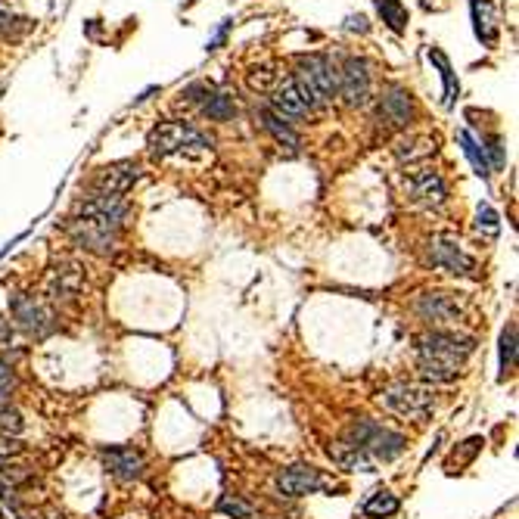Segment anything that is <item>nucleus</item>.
I'll return each mask as SVG.
<instances>
[{
	"mask_svg": "<svg viewBox=\"0 0 519 519\" xmlns=\"http://www.w3.org/2000/svg\"><path fill=\"white\" fill-rule=\"evenodd\" d=\"M128 218V202L125 196L113 193H93L87 190V196L78 202L75 215L65 224V233L72 237V243L82 246L87 252L106 255L119 240L122 228Z\"/></svg>",
	"mask_w": 519,
	"mask_h": 519,
	"instance_id": "f257e3e1",
	"label": "nucleus"
},
{
	"mask_svg": "<svg viewBox=\"0 0 519 519\" xmlns=\"http://www.w3.org/2000/svg\"><path fill=\"white\" fill-rule=\"evenodd\" d=\"M476 352V339L455 330H433L416 342V374L423 383H451L460 377L466 357Z\"/></svg>",
	"mask_w": 519,
	"mask_h": 519,
	"instance_id": "f03ea898",
	"label": "nucleus"
},
{
	"mask_svg": "<svg viewBox=\"0 0 519 519\" xmlns=\"http://www.w3.org/2000/svg\"><path fill=\"white\" fill-rule=\"evenodd\" d=\"M336 65L320 54L311 56H299L296 60V75H292V84L302 93L305 106L308 109H324L336 100Z\"/></svg>",
	"mask_w": 519,
	"mask_h": 519,
	"instance_id": "7ed1b4c3",
	"label": "nucleus"
},
{
	"mask_svg": "<svg viewBox=\"0 0 519 519\" xmlns=\"http://www.w3.org/2000/svg\"><path fill=\"white\" fill-rule=\"evenodd\" d=\"M346 442L357 445V448H361L364 455L374 460V464H377V460L389 464V460L405 455V448H407V438L405 436L395 433V429H389V426H383V423H377V420H367V416L348 426Z\"/></svg>",
	"mask_w": 519,
	"mask_h": 519,
	"instance_id": "20e7f679",
	"label": "nucleus"
},
{
	"mask_svg": "<svg viewBox=\"0 0 519 519\" xmlns=\"http://www.w3.org/2000/svg\"><path fill=\"white\" fill-rule=\"evenodd\" d=\"M150 152L156 159H171V156H193V152L211 150V141L202 134L200 128L184 125V122H162L159 128L150 131Z\"/></svg>",
	"mask_w": 519,
	"mask_h": 519,
	"instance_id": "39448f33",
	"label": "nucleus"
},
{
	"mask_svg": "<svg viewBox=\"0 0 519 519\" xmlns=\"http://www.w3.org/2000/svg\"><path fill=\"white\" fill-rule=\"evenodd\" d=\"M379 405L386 411L405 416V420H426L436 407V395L429 386H416V383H395L383 395H379Z\"/></svg>",
	"mask_w": 519,
	"mask_h": 519,
	"instance_id": "423d86ee",
	"label": "nucleus"
},
{
	"mask_svg": "<svg viewBox=\"0 0 519 519\" xmlns=\"http://www.w3.org/2000/svg\"><path fill=\"white\" fill-rule=\"evenodd\" d=\"M339 72V78H336V97H342V103L346 106H367L370 103V93H374V72H370V63L361 60V56H352V60H346V65Z\"/></svg>",
	"mask_w": 519,
	"mask_h": 519,
	"instance_id": "0eeeda50",
	"label": "nucleus"
},
{
	"mask_svg": "<svg viewBox=\"0 0 519 519\" xmlns=\"http://www.w3.org/2000/svg\"><path fill=\"white\" fill-rule=\"evenodd\" d=\"M429 261L455 277H476V259L464 250L455 233H436L429 240Z\"/></svg>",
	"mask_w": 519,
	"mask_h": 519,
	"instance_id": "6e6552de",
	"label": "nucleus"
},
{
	"mask_svg": "<svg viewBox=\"0 0 519 519\" xmlns=\"http://www.w3.org/2000/svg\"><path fill=\"white\" fill-rule=\"evenodd\" d=\"M10 311L13 318H16V324L25 330L28 336H34V339H44L50 330H54V314L44 308V302H38L34 296H28V292H16L10 302Z\"/></svg>",
	"mask_w": 519,
	"mask_h": 519,
	"instance_id": "1a4fd4ad",
	"label": "nucleus"
},
{
	"mask_svg": "<svg viewBox=\"0 0 519 519\" xmlns=\"http://www.w3.org/2000/svg\"><path fill=\"white\" fill-rule=\"evenodd\" d=\"M327 488V479L318 466H289V470H280L277 476V492L287 495V498H305V495H318Z\"/></svg>",
	"mask_w": 519,
	"mask_h": 519,
	"instance_id": "9d476101",
	"label": "nucleus"
},
{
	"mask_svg": "<svg viewBox=\"0 0 519 519\" xmlns=\"http://www.w3.org/2000/svg\"><path fill=\"white\" fill-rule=\"evenodd\" d=\"M414 311L433 327L457 324V320L464 318V308H460V302L451 292H423L414 302Z\"/></svg>",
	"mask_w": 519,
	"mask_h": 519,
	"instance_id": "9b49d317",
	"label": "nucleus"
},
{
	"mask_svg": "<svg viewBox=\"0 0 519 519\" xmlns=\"http://www.w3.org/2000/svg\"><path fill=\"white\" fill-rule=\"evenodd\" d=\"M377 119L379 125L398 131V128H407L414 119V100L407 91H401V87H389V91L379 97V106H377Z\"/></svg>",
	"mask_w": 519,
	"mask_h": 519,
	"instance_id": "f8f14e48",
	"label": "nucleus"
},
{
	"mask_svg": "<svg viewBox=\"0 0 519 519\" xmlns=\"http://www.w3.org/2000/svg\"><path fill=\"white\" fill-rule=\"evenodd\" d=\"M137 174L141 168L134 162H115V165H106L97 171V178L91 181V190L93 193H113V196H125L131 187H134Z\"/></svg>",
	"mask_w": 519,
	"mask_h": 519,
	"instance_id": "ddd939ff",
	"label": "nucleus"
},
{
	"mask_svg": "<svg viewBox=\"0 0 519 519\" xmlns=\"http://www.w3.org/2000/svg\"><path fill=\"white\" fill-rule=\"evenodd\" d=\"M407 187H411L414 202H420V206H426V209H438V206H445V200H448V187H445L442 174L429 171V168L411 171Z\"/></svg>",
	"mask_w": 519,
	"mask_h": 519,
	"instance_id": "4468645a",
	"label": "nucleus"
},
{
	"mask_svg": "<svg viewBox=\"0 0 519 519\" xmlns=\"http://www.w3.org/2000/svg\"><path fill=\"white\" fill-rule=\"evenodd\" d=\"M268 109L277 115V119H283V122H299V119H305V115L311 113V109L305 106L302 93H299L296 84H292V78H283V82L274 84Z\"/></svg>",
	"mask_w": 519,
	"mask_h": 519,
	"instance_id": "2eb2a0df",
	"label": "nucleus"
},
{
	"mask_svg": "<svg viewBox=\"0 0 519 519\" xmlns=\"http://www.w3.org/2000/svg\"><path fill=\"white\" fill-rule=\"evenodd\" d=\"M103 464L115 479L134 482L143 476V455L134 451L131 445H115V448L103 451Z\"/></svg>",
	"mask_w": 519,
	"mask_h": 519,
	"instance_id": "dca6fc26",
	"label": "nucleus"
},
{
	"mask_svg": "<svg viewBox=\"0 0 519 519\" xmlns=\"http://www.w3.org/2000/svg\"><path fill=\"white\" fill-rule=\"evenodd\" d=\"M187 97L196 100V103H202V113L215 122H228V119H233V113H237L233 93H228V91H211V87L193 84V87H187Z\"/></svg>",
	"mask_w": 519,
	"mask_h": 519,
	"instance_id": "f3484780",
	"label": "nucleus"
},
{
	"mask_svg": "<svg viewBox=\"0 0 519 519\" xmlns=\"http://www.w3.org/2000/svg\"><path fill=\"white\" fill-rule=\"evenodd\" d=\"M330 457L342 466V470H348V473H374V460L364 455L357 445L346 442V438H342V442H336V445H330Z\"/></svg>",
	"mask_w": 519,
	"mask_h": 519,
	"instance_id": "a211bd4d",
	"label": "nucleus"
},
{
	"mask_svg": "<svg viewBox=\"0 0 519 519\" xmlns=\"http://www.w3.org/2000/svg\"><path fill=\"white\" fill-rule=\"evenodd\" d=\"M473 25H476V38L488 47L498 44V22H495V0H473Z\"/></svg>",
	"mask_w": 519,
	"mask_h": 519,
	"instance_id": "6ab92c4d",
	"label": "nucleus"
},
{
	"mask_svg": "<svg viewBox=\"0 0 519 519\" xmlns=\"http://www.w3.org/2000/svg\"><path fill=\"white\" fill-rule=\"evenodd\" d=\"M433 152H436L433 137H401V141L395 143V156H398L401 162H407V165L426 162Z\"/></svg>",
	"mask_w": 519,
	"mask_h": 519,
	"instance_id": "aec40b11",
	"label": "nucleus"
},
{
	"mask_svg": "<svg viewBox=\"0 0 519 519\" xmlns=\"http://www.w3.org/2000/svg\"><path fill=\"white\" fill-rule=\"evenodd\" d=\"M261 125H265L268 131H270V137H274L277 143L280 146H287V152L289 156H296L299 152V146H302V137L296 134V131H292L287 122L283 119H277L274 113H270V109H261Z\"/></svg>",
	"mask_w": 519,
	"mask_h": 519,
	"instance_id": "412c9836",
	"label": "nucleus"
},
{
	"mask_svg": "<svg viewBox=\"0 0 519 519\" xmlns=\"http://www.w3.org/2000/svg\"><path fill=\"white\" fill-rule=\"evenodd\" d=\"M401 510V501L395 498L392 492H374L367 501H364V516H370V519H389L395 516Z\"/></svg>",
	"mask_w": 519,
	"mask_h": 519,
	"instance_id": "4be33fe9",
	"label": "nucleus"
},
{
	"mask_svg": "<svg viewBox=\"0 0 519 519\" xmlns=\"http://www.w3.org/2000/svg\"><path fill=\"white\" fill-rule=\"evenodd\" d=\"M28 28H32V22L22 16V13L13 10L6 0H0V34H4V38H10V41H16V38H22V34L28 32Z\"/></svg>",
	"mask_w": 519,
	"mask_h": 519,
	"instance_id": "5701e85b",
	"label": "nucleus"
},
{
	"mask_svg": "<svg viewBox=\"0 0 519 519\" xmlns=\"http://www.w3.org/2000/svg\"><path fill=\"white\" fill-rule=\"evenodd\" d=\"M460 146H464L466 159H470V162H473V168H476L479 178H485V181H488L492 168H488V159H485V150H482V143L470 134V131H460Z\"/></svg>",
	"mask_w": 519,
	"mask_h": 519,
	"instance_id": "b1692460",
	"label": "nucleus"
},
{
	"mask_svg": "<svg viewBox=\"0 0 519 519\" xmlns=\"http://www.w3.org/2000/svg\"><path fill=\"white\" fill-rule=\"evenodd\" d=\"M377 10L392 32H405L407 28V10L401 0H377Z\"/></svg>",
	"mask_w": 519,
	"mask_h": 519,
	"instance_id": "393cba45",
	"label": "nucleus"
},
{
	"mask_svg": "<svg viewBox=\"0 0 519 519\" xmlns=\"http://www.w3.org/2000/svg\"><path fill=\"white\" fill-rule=\"evenodd\" d=\"M516 364V324H507L501 333V379L514 374Z\"/></svg>",
	"mask_w": 519,
	"mask_h": 519,
	"instance_id": "a878e982",
	"label": "nucleus"
},
{
	"mask_svg": "<svg viewBox=\"0 0 519 519\" xmlns=\"http://www.w3.org/2000/svg\"><path fill=\"white\" fill-rule=\"evenodd\" d=\"M218 514L230 519H255V507L246 498H240V495H224V498L218 501Z\"/></svg>",
	"mask_w": 519,
	"mask_h": 519,
	"instance_id": "bb28decb",
	"label": "nucleus"
},
{
	"mask_svg": "<svg viewBox=\"0 0 519 519\" xmlns=\"http://www.w3.org/2000/svg\"><path fill=\"white\" fill-rule=\"evenodd\" d=\"M429 60L438 65V72H442V82H445V103H455L457 97V82H455V72H451V63L448 56L442 54V50H429Z\"/></svg>",
	"mask_w": 519,
	"mask_h": 519,
	"instance_id": "cd10ccee",
	"label": "nucleus"
},
{
	"mask_svg": "<svg viewBox=\"0 0 519 519\" xmlns=\"http://www.w3.org/2000/svg\"><path fill=\"white\" fill-rule=\"evenodd\" d=\"M78 287H82V277H78V268H63L54 274V292L56 299H75Z\"/></svg>",
	"mask_w": 519,
	"mask_h": 519,
	"instance_id": "c85d7f7f",
	"label": "nucleus"
},
{
	"mask_svg": "<svg viewBox=\"0 0 519 519\" xmlns=\"http://www.w3.org/2000/svg\"><path fill=\"white\" fill-rule=\"evenodd\" d=\"M476 228L485 233V237H498V230H501V218H498V211H495L488 202H482V206L476 209Z\"/></svg>",
	"mask_w": 519,
	"mask_h": 519,
	"instance_id": "c756f323",
	"label": "nucleus"
},
{
	"mask_svg": "<svg viewBox=\"0 0 519 519\" xmlns=\"http://www.w3.org/2000/svg\"><path fill=\"white\" fill-rule=\"evenodd\" d=\"M482 150H485L488 168H504V143H501L498 134L482 137Z\"/></svg>",
	"mask_w": 519,
	"mask_h": 519,
	"instance_id": "7c9ffc66",
	"label": "nucleus"
},
{
	"mask_svg": "<svg viewBox=\"0 0 519 519\" xmlns=\"http://www.w3.org/2000/svg\"><path fill=\"white\" fill-rule=\"evenodd\" d=\"M22 433V416L13 407L0 405V436H19Z\"/></svg>",
	"mask_w": 519,
	"mask_h": 519,
	"instance_id": "2f4dec72",
	"label": "nucleus"
},
{
	"mask_svg": "<svg viewBox=\"0 0 519 519\" xmlns=\"http://www.w3.org/2000/svg\"><path fill=\"white\" fill-rule=\"evenodd\" d=\"M280 82L274 69H252L250 72V87L252 91H274V84Z\"/></svg>",
	"mask_w": 519,
	"mask_h": 519,
	"instance_id": "473e14b6",
	"label": "nucleus"
},
{
	"mask_svg": "<svg viewBox=\"0 0 519 519\" xmlns=\"http://www.w3.org/2000/svg\"><path fill=\"white\" fill-rule=\"evenodd\" d=\"M13 389V367L6 364V357L0 355V395H6Z\"/></svg>",
	"mask_w": 519,
	"mask_h": 519,
	"instance_id": "72a5a7b5",
	"label": "nucleus"
},
{
	"mask_svg": "<svg viewBox=\"0 0 519 519\" xmlns=\"http://www.w3.org/2000/svg\"><path fill=\"white\" fill-rule=\"evenodd\" d=\"M0 519H4V510H0Z\"/></svg>",
	"mask_w": 519,
	"mask_h": 519,
	"instance_id": "f704fd0d",
	"label": "nucleus"
}]
</instances>
